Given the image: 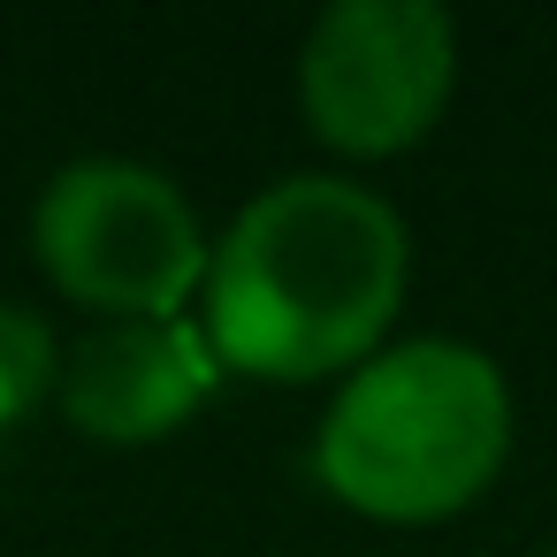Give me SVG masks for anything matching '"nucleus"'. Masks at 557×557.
Returning <instances> with one entry per match:
<instances>
[{"label":"nucleus","mask_w":557,"mask_h":557,"mask_svg":"<svg viewBox=\"0 0 557 557\" xmlns=\"http://www.w3.org/2000/svg\"><path fill=\"white\" fill-rule=\"evenodd\" d=\"M458 32L435 0H336L306 32L298 108L336 153H405L435 131Z\"/></svg>","instance_id":"nucleus-4"},{"label":"nucleus","mask_w":557,"mask_h":557,"mask_svg":"<svg viewBox=\"0 0 557 557\" xmlns=\"http://www.w3.org/2000/svg\"><path fill=\"white\" fill-rule=\"evenodd\" d=\"M405 222L351 176H283L207 260V344L260 382L367 367L405 306Z\"/></svg>","instance_id":"nucleus-1"},{"label":"nucleus","mask_w":557,"mask_h":557,"mask_svg":"<svg viewBox=\"0 0 557 557\" xmlns=\"http://www.w3.org/2000/svg\"><path fill=\"white\" fill-rule=\"evenodd\" d=\"M54 382H62L54 329L24 306H0V420H24Z\"/></svg>","instance_id":"nucleus-6"},{"label":"nucleus","mask_w":557,"mask_h":557,"mask_svg":"<svg viewBox=\"0 0 557 557\" xmlns=\"http://www.w3.org/2000/svg\"><path fill=\"white\" fill-rule=\"evenodd\" d=\"M511 450V389L473 344H397L351 367L336 389L313 466L367 519H450Z\"/></svg>","instance_id":"nucleus-2"},{"label":"nucleus","mask_w":557,"mask_h":557,"mask_svg":"<svg viewBox=\"0 0 557 557\" xmlns=\"http://www.w3.org/2000/svg\"><path fill=\"white\" fill-rule=\"evenodd\" d=\"M39 260L54 290L115 321H176L191 283H207V230L191 199L146 161H77L39 199Z\"/></svg>","instance_id":"nucleus-3"},{"label":"nucleus","mask_w":557,"mask_h":557,"mask_svg":"<svg viewBox=\"0 0 557 557\" xmlns=\"http://www.w3.org/2000/svg\"><path fill=\"white\" fill-rule=\"evenodd\" d=\"M214 389V344L184 321H108L62 367L70 428L100 443H153Z\"/></svg>","instance_id":"nucleus-5"}]
</instances>
